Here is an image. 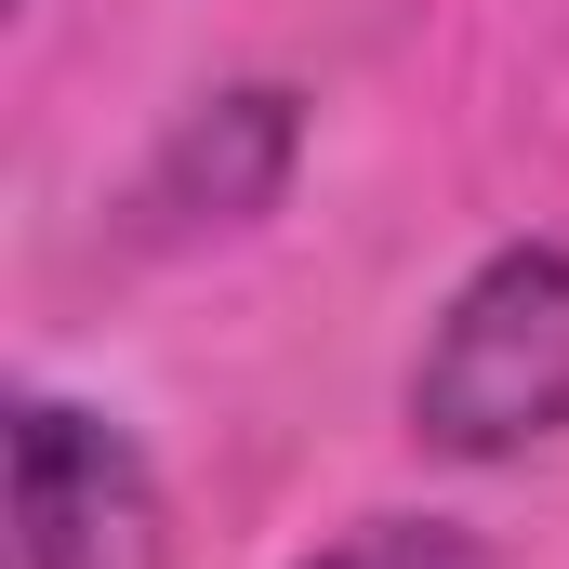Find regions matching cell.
I'll return each mask as SVG.
<instances>
[{"label":"cell","mask_w":569,"mask_h":569,"mask_svg":"<svg viewBox=\"0 0 569 569\" xmlns=\"http://www.w3.org/2000/svg\"><path fill=\"white\" fill-rule=\"evenodd\" d=\"M411 437L437 463H517L569 437V239L477 252L411 358Z\"/></svg>","instance_id":"1"},{"label":"cell","mask_w":569,"mask_h":569,"mask_svg":"<svg viewBox=\"0 0 569 569\" xmlns=\"http://www.w3.org/2000/svg\"><path fill=\"white\" fill-rule=\"evenodd\" d=\"M13 569H172V490L133 425L27 385L13 398Z\"/></svg>","instance_id":"2"},{"label":"cell","mask_w":569,"mask_h":569,"mask_svg":"<svg viewBox=\"0 0 569 569\" xmlns=\"http://www.w3.org/2000/svg\"><path fill=\"white\" fill-rule=\"evenodd\" d=\"M291 159H305V93H291V80H226V93H199L172 133L146 146L120 226H133L146 252L239 239V226H266V212H279Z\"/></svg>","instance_id":"3"},{"label":"cell","mask_w":569,"mask_h":569,"mask_svg":"<svg viewBox=\"0 0 569 569\" xmlns=\"http://www.w3.org/2000/svg\"><path fill=\"white\" fill-rule=\"evenodd\" d=\"M305 569H490V543L463 517H358L345 543H318Z\"/></svg>","instance_id":"4"}]
</instances>
